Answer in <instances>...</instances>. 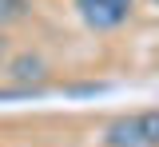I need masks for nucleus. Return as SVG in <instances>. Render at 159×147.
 I'll return each mask as SVG.
<instances>
[{
  "label": "nucleus",
  "instance_id": "nucleus-4",
  "mask_svg": "<svg viewBox=\"0 0 159 147\" xmlns=\"http://www.w3.org/2000/svg\"><path fill=\"white\" fill-rule=\"evenodd\" d=\"M131 119H135L139 139H143L147 147H159V107H151V111H135Z\"/></svg>",
  "mask_w": 159,
  "mask_h": 147
},
{
  "label": "nucleus",
  "instance_id": "nucleus-7",
  "mask_svg": "<svg viewBox=\"0 0 159 147\" xmlns=\"http://www.w3.org/2000/svg\"><path fill=\"white\" fill-rule=\"evenodd\" d=\"M151 4H155V8H159V0H151Z\"/></svg>",
  "mask_w": 159,
  "mask_h": 147
},
{
  "label": "nucleus",
  "instance_id": "nucleus-5",
  "mask_svg": "<svg viewBox=\"0 0 159 147\" xmlns=\"http://www.w3.org/2000/svg\"><path fill=\"white\" fill-rule=\"evenodd\" d=\"M28 0H0V24H16V20H24L28 16Z\"/></svg>",
  "mask_w": 159,
  "mask_h": 147
},
{
  "label": "nucleus",
  "instance_id": "nucleus-2",
  "mask_svg": "<svg viewBox=\"0 0 159 147\" xmlns=\"http://www.w3.org/2000/svg\"><path fill=\"white\" fill-rule=\"evenodd\" d=\"M0 72H4L12 84H20V87H40L48 80V60H44L40 52H20V56H8Z\"/></svg>",
  "mask_w": 159,
  "mask_h": 147
},
{
  "label": "nucleus",
  "instance_id": "nucleus-6",
  "mask_svg": "<svg viewBox=\"0 0 159 147\" xmlns=\"http://www.w3.org/2000/svg\"><path fill=\"white\" fill-rule=\"evenodd\" d=\"M4 60H8V40H4V32H0V68H4Z\"/></svg>",
  "mask_w": 159,
  "mask_h": 147
},
{
  "label": "nucleus",
  "instance_id": "nucleus-1",
  "mask_svg": "<svg viewBox=\"0 0 159 147\" xmlns=\"http://www.w3.org/2000/svg\"><path fill=\"white\" fill-rule=\"evenodd\" d=\"M72 4H76V16L84 20V28H92V32H116L135 12V0H72Z\"/></svg>",
  "mask_w": 159,
  "mask_h": 147
},
{
  "label": "nucleus",
  "instance_id": "nucleus-3",
  "mask_svg": "<svg viewBox=\"0 0 159 147\" xmlns=\"http://www.w3.org/2000/svg\"><path fill=\"white\" fill-rule=\"evenodd\" d=\"M103 147H147V143L139 139L135 119L131 115H119V119H111L103 127Z\"/></svg>",
  "mask_w": 159,
  "mask_h": 147
}]
</instances>
